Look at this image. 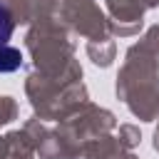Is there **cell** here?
I'll return each mask as SVG.
<instances>
[{
  "instance_id": "6da1fadb",
  "label": "cell",
  "mask_w": 159,
  "mask_h": 159,
  "mask_svg": "<svg viewBox=\"0 0 159 159\" xmlns=\"http://www.w3.org/2000/svg\"><path fill=\"white\" fill-rule=\"evenodd\" d=\"M20 65H22V55H20V50L2 45V47H0V72H15Z\"/></svg>"
},
{
  "instance_id": "7a4b0ae2",
  "label": "cell",
  "mask_w": 159,
  "mask_h": 159,
  "mask_svg": "<svg viewBox=\"0 0 159 159\" xmlns=\"http://www.w3.org/2000/svg\"><path fill=\"white\" fill-rule=\"evenodd\" d=\"M10 35H12V17H10L7 7H5V5H0V47H2V45H7Z\"/></svg>"
}]
</instances>
